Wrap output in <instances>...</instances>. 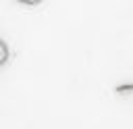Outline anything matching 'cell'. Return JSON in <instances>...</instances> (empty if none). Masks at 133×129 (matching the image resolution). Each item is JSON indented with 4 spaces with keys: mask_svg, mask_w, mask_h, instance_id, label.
Segmentation results:
<instances>
[{
    "mask_svg": "<svg viewBox=\"0 0 133 129\" xmlns=\"http://www.w3.org/2000/svg\"><path fill=\"white\" fill-rule=\"evenodd\" d=\"M8 56H10V50H8V46H6V42L0 37V67L8 60Z\"/></svg>",
    "mask_w": 133,
    "mask_h": 129,
    "instance_id": "obj_1",
    "label": "cell"
}]
</instances>
